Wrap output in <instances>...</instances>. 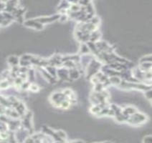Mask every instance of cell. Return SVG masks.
Segmentation results:
<instances>
[{"mask_svg":"<svg viewBox=\"0 0 152 143\" xmlns=\"http://www.w3.org/2000/svg\"><path fill=\"white\" fill-rule=\"evenodd\" d=\"M60 14H54V15L50 16V17H38V18H36V20L37 22H39L40 23L42 24L43 25L45 24H49V23H52V22H55L56 20H59L60 18Z\"/></svg>","mask_w":152,"mask_h":143,"instance_id":"obj_1","label":"cell"},{"mask_svg":"<svg viewBox=\"0 0 152 143\" xmlns=\"http://www.w3.org/2000/svg\"><path fill=\"white\" fill-rule=\"evenodd\" d=\"M24 25H25L26 27H31V28L35 29V30H42L43 27H44V25H43L42 24L40 23V22H37L35 19L25 21V22H24Z\"/></svg>","mask_w":152,"mask_h":143,"instance_id":"obj_2","label":"cell"},{"mask_svg":"<svg viewBox=\"0 0 152 143\" xmlns=\"http://www.w3.org/2000/svg\"><path fill=\"white\" fill-rule=\"evenodd\" d=\"M70 4L67 0H62L61 2L60 3V4L57 7V9L60 12L62 10H68L70 8Z\"/></svg>","mask_w":152,"mask_h":143,"instance_id":"obj_3","label":"cell"},{"mask_svg":"<svg viewBox=\"0 0 152 143\" xmlns=\"http://www.w3.org/2000/svg\"><path fill=\"white\" fill-rule=\"evenodd\" d=\"M7 61L8 62H9V65H12V67H13V66H17L20 63V59H19L18 57H16V56H10V57L8 58Z\"/></svg>","mask_w":152,"mask_h":143,"instance_id":"obj_4","label":"cell"},{"mask_svg":"<svg viewBox=\"0 0 152 143\" xmlns=\"http://www.w3.org/2000/svg\"><path fill=\"white\" fill-rule=\"evenodd\" d=\"M81 6H80L78 4H71L70 6V8L68 9H69L70 12H76L81 10Z\"/></svg>","mask_w":152,"mask_h":143,"instance_id":"obj_5","label":"cell"},{"mask_svg":"<svg viewBox=\"0 0 152 143\" xmlns=\"http://www.w3.org/2000/svg\"><path fill=\"white\" fill-rule=\"evenodd\" d=\"M10 85V83L7 80H3L0 82V89H7Z\"/></svg>","mask_w":152,"mask_h":143,"instance_id":"obj_6","label":"cell"},{"mask_svg":"<svg viewBox=\"0 0 152 143\" xmlns=\"http://www.w3.org/2000/svg\"><path fill=\"white\" fill-rule=\"evenodd\" d=\"M88 22H90L93 25L97 26V25L100 23V19H99L98 17H96V16H93L92 18H91Z\"/></svg>","mask_w":152,"mask_h":143,"instance_id":"obj_7","label":"cell"},{"mask_svg":"<svg viewBox=\"0 0 152 143\" xmlns=\"http://www.w3.org/2000/svg\"><path fill=\"white\" fill-rule=\"evenodd\" d=\"M90 2V0H78V3L80 6H86Z\"/></svg>","mask_w":152,"mask_h":143,"instance_id":"obj_8","label":"cell"},{"mask_svg":"<svg viewBox=\"0 0 152 143\" xmlns=\"http://www.w3.org/2000/svg\"><path fill=\"white\" fill-rule=\"evenodd\" d=\"M120 80H120L118 77H113L111 78V80H110V81H111L113 84L118 85V84H119L120 82H121Z\"/></svg>","mask_w":152,"mask_h":143,"instance_id":"obj_9","label":"cell"},{"mask_svg":"<svg viewBox=\"0 0 152 143\" xmlns=\"http://www.w3.org/2000/svg\"><path fill=\"white\" fill-rule=\"evenodd\" d=\"M29 89L33 92H37L39 90V87H38L37 85L32 84L30 85V88H29Z\"/></svg>","mask_w":152,"mask_h":143,"instance_id":"obj_10","label":"cell"},{"mask_svg":"<svg viewBox=\"0 0 152 143\" xmlns=\"http://www.w3.org/2000/svg\"><path fill=\"white\" fill-rule=\"evenodd\" d=\"M57 137L60 138H65V137H66V135H65L62 131L57 132Z\"/></svg>","mask_w":152,"mask_h":143,"instance_id":"obj_11","label":"cell"},{"mask_svg":"<svg viewBox=\"0 0 152 143\" xmlns=\"http://www.w3.org/2000/svg\"><path fill=\"white\" fill-rule=\"evenodd\" d=\"M67 1H68L70 4H78V0H67Z\"/></svg>","mask_w":152,"mask_h":143,"instance_id":"obj_12","label":"cell"}]
</instances>
